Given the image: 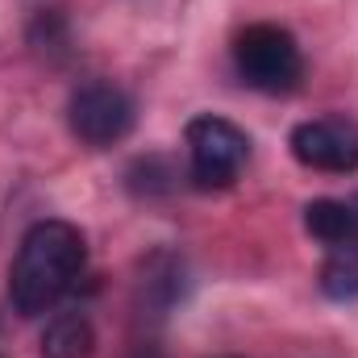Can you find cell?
Returning <instances> with one entry per match:
<instances>
[{
    "label": "cell",
    "instance_id": "277c9868",
    "mask_svg": "<svg viewBox=\"0 0 358 358\" xmlns=\"http://www.w3.org/2000/svg\"><path fill=\"white\" fill-rule=\"evenodd\" d=\"M134 121H138L134 96L125 88H117L113 80H92L84 88H76L71 100H67V125L92 150H104V146L129 138Z\"/></svg>",
    "mask_w": 358,
    "mask_h": 358
},
{
    "label": "cell",
    "instance_id": "6da1fadb",
    "mask_svg": "<svg viewBox=\"0 0 358 358\" xmlns=\"http://www.w3.org/2000/svg\"><path fill=\"white\" fill-rule=\"evenodd\" d=\"M88 263V242L80 225L46 217L34 221L17 246V259L8 267V304L21 317H42L50 313L84 275Z\"/></svg>",
    "mask_w": 358,
    "mask_h": 358
},
{
    "label": "cell",
    "instance_id": "3957f363",
    "mask_svg": "<svg viewBox=\"0 0 358 358\" xmlns=\"http://www.w3.org/2000/svg\"><path fill=\"white\" fill-rule=\"evenodd\" d=\"M187 159H192V183L213 192V187H229L242 176L246 159H250V138L246 129H238L225 117H192L187 121Z\"/></svg>",
    "mask_w": 358,
    "mask_h": 358
},
{
    "label": "cell",
    "instance_id": "52a82bcc",
    "mask_svg": "<svg viewBox=\"0 0 358 358\" xmlns=\"http://www.w3.org/2000/svg\"><path fill=\"white\" fill-rule=\"evenodd\" d=\"M96 329L84 313H55L42 329V358H92Z\"/></svg>",
    "mask_w": 358,
    "mask_h": 358
},
{
    "label": "cell",
    "instance_id": "7a4b0ae2",
    "mask_svg": "<svg viewBox=\"0 0 358 358\" xmlns=\"http://www.w3.org/2000/svg\"><path fill=\"white\" fill-rule=\"evenodd\" d=\"M234 67L238 76L259 92H292L304 76V55L296 46V38L283 29V25H246L238 38H234Z\"/></svg>",
    "mask_w": 358,
    "mask_h": 358
},
{
    "label": "cell",
    "instance_id": "8992f818",
    "mask_svg": "<svg viewBox=\"0 0 358 358\" xmlns=\"http://www.w3.org/2000/svg\"><path fill=\"white\" fill-rule=\"evenodd\" d=\"M304 229L321 246H358V200H313L304 204Z\"/></svg>",
    "mask_w": 358,
    "mask_h": 358
},
{
    "label": "cell",
    "instance_id": "30bf717a",
    "mask_svg": "<svg viewBox=\"0 0 358 358\" xmlns=\"http://www.w3.org/2000/svg\"><path fill=\"white\" fill-rule=\"evenodd\" d=\"M29 42L38 46V50H63L67 46V25H63V17L50 8V13H38V21H34V29H29Z\"/></svg>",
    "mask_w": 358,
    "mask_h": 358
},
{
    "label": "cell",
    "instance_id": "5b68a950",
    "mask_svg": "<svg viewBox=\"0 0 358 358\" xmlns=\"http://www.w3.org/2000/svg\"><path fill=\"white\" fill-rule=\"evenodd\" d=\"M296 163L308 171H329V176H350L358 171V125L346 117H317L300 121L287 138Z\"/></svg>",
    "mask_w": 358,
    "mask_h": 358
},
{
    "label": "cell",
    "instance_id": "9c48e42d",
    "mask_svg": "<svg viewBox=\"0 0 358 358\" xmlns=\"http://www.w3.org/2000/svg\"><path fill=\"white\" fill-rule=\"evenodd\" d=\"M129 187L138 192V196H163V192H171V163L167 159H159V155H150V159H138L134 167H129Z\"/></svg>",
    "mask_w": 358,
    "mask_h": 358
},
{
    "label": "cell",
    "instance_id": "ba28073f",
    "mask_svg": "<svg viewBox=\"0 0 358 358\" xmlns=\"http://www.w3.org/2000/svg\"><path fill=\"white\" fill-rule=\"evenodd\" d=\"M317 283H321V292H325L329 300H338V304L355 300L358 296V246H329Z\"/></svg>",
    "mask_w": 358,
    "mask_h": 358
}]
</instances>
